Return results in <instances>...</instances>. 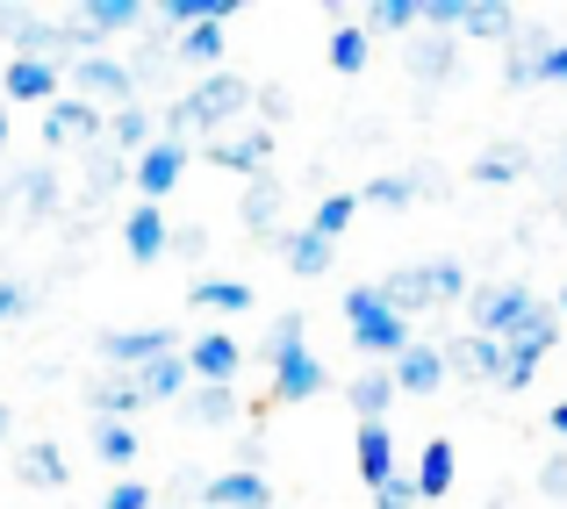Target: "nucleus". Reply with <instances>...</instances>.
<instances>
[{
  "instance_id": "12",
  "label": "nucleus",
  "mask_w": 567,
  "mask_h": 509,
  "mask_svg": "<svg viewBox=\"0 0 567 509\" xmlns=\"http://www.w3.org/2000/svg\"><path fill=\"white\" fill-rule=\"evenodd\" d=\"M65 94V65H37V58H8V72H0V108H51V101Z\"/></svg>"
},
{
  "instance_id": "14",
  "label": "nucleus",
  "mask_w": 567,
  "mask_h": 509,
  "mask_svg": "<svg viewBox=\"0 0 567 509\" xmlns=\"http://www.w3.org/2000/svg\"><path fill=\"white\" fill-rule=\"evenodd\" d=\"M166 245H173V222H166V208H152V201L123 208V251H130L137 266H158V259H166Z\"/></svg>"
},
{
  "instance_id": "7",
  "label": "nucleus",
  "mask_w": 567,
  "mask_h": 509,
  "mask_svg": "<svg viewBox=\"0 0 567 509\" xmlns=\"http://www.w3.org/2000/svg\"><path fill=\"white\" fill-rule=\"evenodd\" d=\"M187 166H194V144L152 137V144H144L137 158H130V187H137L144 201L158 208V201H166V194H173V187H181V179H187Z\"/></svg>"
},
{
  "instance_id": "50",
  "label": "nucleus",
  "mask_w": 567,
  "mask_h": 509,
  "mask_svg": "<svg viewBox=\"0 0 567 509\" xmlns=\"http://www.w3.org/2000/svg\"><path fill=\"white\" fill-rule=\"evenodd\" d=\"M546 430H554V438H567V402H554V416H546Z\"/></svg>"
},
{
  "instance_id": "29",
  "label": "nucleus",
  "mask_w": 567,
  "mask_h": 509,
  "mask_svg": "<svg viewBox=\"0 0 567 509\" xmlns=\"http://www.w3.org/2000/svg\"><path fill=\"white\" fill-rule=\"evenodd\" d=\"M14 474H22L29 488H65V453H58L51 438H37V445H22V459H14Z\"/></svg>"
},
{
  "instance_id": "26",
  "label": "nucleus",
  "mask_w": 567,
  "mask_h": 509,
  "mask_svg": "<svg viewBox=\"0 0 567 509\" xmlns=\"http://www.w3.org/2000/svg\"><path fill=\"white\" fill-rule=\"evenodd\" d=\"M86 402H94L101 424H130V416L144 409V395H137V381H130V373H109V381H94V387H86Z\"/></svg>"
},
{
  "instance_id": "19",
  "label": "nucleus",
  "mask_w": 567,
  "mask_h": 509,
  "mask_svg": "<svg viewBox=\"0 0 567 509\" xmlns=\"http://www.w3.org/2000/svg\"><path fill=\"white\" fill-rule=\"evenodd\" d=\"M208 509H274V488H266V474H216V481L202 488Z\"/></svg>"
},
{
  "instance_id": "38",
  "label": "nucleus",
  "mask_w": 567,
  "mask_h": 509,
  "mask_svg": "<svg viewBox=\"0 0 567 509\" xmlns=\"http://www.w3.org/2000/svg\"><path fill=\"white\" fill-rule=\"evenodd\" d=\"M424 288H431V309H439V302H467V266H460V259H431Z\"/></svg>"
},
{
  "instance_id": "44",
  "label": "nucleus",
  "mask_w": 567,
  "mask_h": 509,
  "mask_svg": "<svg viewBox=\"0 0 567 509\" xmlns=\"http://www.w3.org/2000/svg\"><path fill=\"white\" fill-rule=\"evenodd\" d=\"M101 509H152V488H144V481H130V474H123V481H115L109 496H101Z\"/></svg>"
},
{
  "instance_id": "20",
  "label": "nucleus",
  "mask_w": 567,
  "mask_h": 509,
  "mask_svg": "<svg viewBox=\"0 0 567 509\" xmlns=\"http://www.w3.org/2000/svg\"><path fill=\"white\" fill-rule=\"evenodd\" d=\"M374 294H381L388 309H395L402 323H410V316H424V309H431V288H424V266H395V273H381V280H374Z\"/></svg>"
},
{
  "instance_id": "45",
  "label": "nucleus",
  "mask_w": 567,
  "mask_h": 509,
  "mask_svg": "<svg viewBox=\"0 0 567 509\" xmlns=\"http://www.w3.org/2000/svg\"><path fill=\"white\" fill-rule=\"evenodd\" d=\"M374 509H416V488H410V474H388V481L374 488Z\"/></svg>"
},
{
  "instance_id": "2",
  "label": "nucleus",
  "mask_w": 567,
  "mask_h": 509,
  "mask_svg": "<svg viewBox=\"0 0 567 509\" xmlns=\"http://www.w3.org/2000/svg\"><path fill=\"white\" fill-rule=\"evenodd\" d=\"M309 316H280L274 331H266V366H274V402H317L323 381H331V366H323L317 352H309Z\"/></svg>"
},
{
  "instance_id": "51",
  "label": "nucleus",
  "mask_w": 567,
  "mask_h": 509,
  "mask_svg": "<svg viewBox=\"0 0 567 509\" xmlns=\"http://www.w3.org/2000/svg\"><path fill=\"white\" fill-rule=\"evenodd\" d=\"M554 316H567V280H560V294H554Z\"/></svg>"
},
{
  "instance_id": "16",
  "label": "nucleus",
  "mask_w": 567,
  "mask_h": 509,
  "mask_svg": "<svg viewBox=\"0 0 567 509\" xmlns=\"http://www.w3.org/2000/svg\"><path fill=\"white\" fill-rule=\"evenodd\" d=\"M137 22H144V8H137V0H86V8L72 14V29H80V37L94 43V51H101L109 37H130Z\"/></svg>"
},
{
  "instance_id": "11",
  "label": "nucleus",
  "mask_w": 567,
  "mask_h": 509,
  "mask_svg": "<svg viewBox=\"0 0 567 509\" xmlns=\"http://www.w3.org/2000/svg\"><path fill=\"white\" fill-rule=\"evenodd\" d=\"M445 344H431V337H410L395 359H388V381H395V395H439L445 387Z\"/></svg>"
},
{
  "instance_id": "13",
  "label": "nucleus",
  "mask_w": 567,
  "mask_h": 509,
  "mask_svg": "<svg viewBox=\"0 0 567 509\" xmlns=\"http://www.w3.org/2000/svg\"><path fill=\"white\" fill-rule=\"evenodd\" d=\"M166 352H181V337H173L166 323H144V331H101V359L123 366V373L152 366V359H166Z\"/></svg>"
},
{
  "instance_id": "37",
  "label": "nucleus",
  "mask_w": 567,
  "mask_h": 509,
  "mask_svg": "<svg viewBox=\"0 0 567 509\" xmlns=\"http://www.w3.org/2000/svg\"><path fill=\"white\" fill-rule=\"evenodd\" d=\"M410 72L416 80H453V37H416L410 43Z\"/></svg>"
},
{
  "instance_id": "43",
  "label": "nucleus",
  "mask_w": 567,
  "mask_h": 509,
  "mask_svg": "<svg viewBox=\"0 0 567 509\" xmlns=\"http://www.w3.org/2000/svg\"><path fill=\"white\" fill-rule=\"evenodd\" d=\"M388 29V37H402V29H416V0H374V14H367V37Z\"/></svg>"
},
{
  "instance_id": "5",
  "label": "nucleus",
  "mask_w": 567,
  "mask_h": 509,
  "mask_svg": "<svg viewBox=\"0 0 567 509\" xmlns=\"http://www.w3.org/2000/svg\"><path fill=\"white\" fill-rule=\"evenodd\" d=\"M532 309H539V294L517 288V280H503V288H467V323H474V337L511 344V337L532 323Z\"/></svg>"
},
{
  "instance_id": "46",
  "label": "nucleus",
  "mask_w": 567,
  "mask_h": 509,
  "mask_svg": "<svg viewBox=\"0 0 567 509\" xmlns=\"http://www.w3.org/2000/svg\"><path fill=\"white\" fill-rule=\"evenodd\" d=\"M14 316H29V288L0 273V323H14Z\"/></svg>"
},
{
  "instance_id": "24",
  "label": "nucleus",
  "mask_w": 567,
  "mask_h": 509,
  "mask_svg": "<svg viewBox=\"0 0 567 509\" xmlns=\"http://www.w3.org/2000/svg\"><path fill=\"white\" fill-rule=\"evenodd\" d=\"M237 222H245L251 237H274V230H280V179H274V173H259V179L245 187V201H237Z\"/></svg>"
},
{
  "instance_id": "36",
  "label": "nucleus",
  "mask_w": 567,
  "mask_h": 509,
  "mask_svg": "<svg viewBox=\"0 0 567 509\" xmlns=\"http://www.w3.org/2000/svg\"><path fill=\"white\" fill-rule=\"evenodd\" d=\"M410 201H416V179L410 173H374V179H367V194H360V208H388V216L410 208Z\"/></svg>"
},
{
  "instance_id": "22",
  "label": "nucleus",
  "mask_w": 567,
  "mask_h": 509,
  "mask_svg": "<svg viewBox=\"0 0 567 509\" xmlns=\"http://www.w3.org/2000/svg\"><path fill=\"white\" fill-rule=\"evenodd\" d=\"M187 302L208 309V316H245V309H251V288H245V280H230V273H202L187 288Z\"/></svg>"
},
{
  "instance_id": "28",
  "label": "nucleus",
  "mask_w": 567,
  "mask_h": 509,
  "mask_svg": "<svg viewBox=\"0 0 567 509\" xmlns=\"http://www.w3.org/2000/svg\"><path fill=\"white\" fill-rule=\"evenodd\" d=\"M346 402H352V416H360V424H388V409H395V381H388V366L360 373V381L346 387Z\"/></svg>"
},
{
  "instance_id": "9",
  "label": "nucleus",
  "mask_w": 567,
  "mask_h": 509,
  "mask_svg": "<svg viewBox=\"0 0 567 509\" xmlns=\"http://www.w3.org/2000/svg\"><path fill=\"white\" fill-rule=\"evenodd\" d=\"M101 123H109V115L86 108L80 94H58L51 108H43V144H51V152H94V144H101Z\"/></svg>"
},
{
  "instance_id": "6",
  "label": "nucleus",
  "mask_w": 567,
  "mask_h": 509,
  "mask_svg": "<svg viewBox=\"0 0 567 509\" xmlns=\"http://www.w3.org/2000/svg\"><path fill=\"white\" fill-rule=\"evenodd\" d=\"M65 94H80L86 108H101V115H115V108H130V101H137V80H130L123 58L86 51V58H72V86H65Z\"/></svg>"
},
{
  "instance_id": "53",
  "label": "nucleus",
  "mask_w": 567,
  "mask_h": 509,
  "mask_svg": "<svg viewBox=\"0 0 567 509\" xmlns=\"http://www.w3.org/2000/svg\"><path fill=\"white\" fill-rule=\"evenodd\" d=\"M0 445H8V402H0Z\"/></svg>"
},
{
  "instance_id": "32",
  "label": "nucleus",
  "mask_w": 567,
  "mask_h": 509,
  "mask_svg": "<svg viewBox=\"0 0 567 509\" xmlns=\"http://www.w3.org/2000/svg\"><path fill=\"white\" fill-rule=\"evenodd\" d=\"M525 166H532V152H525V144H496V152H482L467 173L482 179V187H511V179H525Z\"/></svg>"
},
{
  "instance_id": "15",
  "label": "nucleus",
  "mask_w": 567,
  "mask_h": 509,
  "mask_svg": "<svg viewBox=\"0 0 567 509\" xmlns=\"http://www.w3.org/2000/svg\"><path fill=\"white\" fill-rule=\"evenodd\" d=\"M352 467H360V481H367V488H381L388 474H402V459H395V430H388V424H360V430H352Z\"/></svg>"
},
{
  "instance_id": "48",
  "label": "nucleus",
  "mask_w": 567,
  "mask_h": 509,
  "mask_svg": "<svg viewBox=\"0 0 567 509\" xmlns=\"http://www.w3.org/2000/svg\"><path fill=\"white\" fill-rule=\"evenodd\" d=\"M251 108L266 115V129H274L280 115H288V94H280V86H251Z\"/></svg>"
},
{
  "instance_id": "54",
  "label": "nucleus",
  "mask_w": 567,
  "mask_h": 509,
  "mask_svg": "<svg viewBox=\"0 0 567 509\" xmlns=\"http://www.w3.org/2000/svg\"><path fill=\"white\" fill-rule=\"evenodd\" d=\"M488 509H503V502H488Z\"/></svg>"
},
{
  "instance_id": "42",
  "label": "nucleus",
  "mask_w": 567,
  "mask_h": 509,
  "mask_svg": "<svg viewBox=\"0 0 567 509\" xmlns=\"http://www.w3.org/2000/svg\"><path fill=\"white\" fill-rule=\"evenodd\" d=\"M86 158H94V173H86V194H94V201H101V194H115V187L130 179V158H115L109 144H94Z\"/></svg>"
},
{
  "instance_id": "49",
  "label": "nucleus",
  "mask_w": 567,
  "mask_h": 509,
  "mask_svg": "<svg viewBox=\"0 0 567 509\" xmlns=\"http://www.w3.org/2000/svg\"><path fill=\"white\" fill-rule=\"evenodd\" d=\"M539 80H546V86H567V43H546V58H539Z\"/></svg>"
},
{
  "instance_id": "17",
  "label": "nucleus",
  "mask_w": 567,
  "mask_h": 509,
  "mask_svg": "<svg viewBox=\"0 0 567 509\" xmlns=\"http://www.w3.org/2000/svg\"><path fill=\"white\" fill-rule=\"evenodd\" d=\"M453 474H460V453H453V438H431L424 453H416V467H410V488H416V502H439V496H453Z\"/></svg>"
},
{
  "instance_id": "3",
  "label": "nucleus",
  "mask_w": 567,
  "mask_h": 509,
  "mask_svg": "<svg viewBox=\"0 0 567 509\" xmlns=\"http://www.w3.org/2000/svg\"><path fill=\"white\" fill-rule=\"evenodd\" d=\"M0 37H8L14 58H37V65H58V58H86V51H94L72 22H43V14H29V8H0Z\"/></svg>"
},
{
  "instance_id": "34",
  "label": "nucleus",
  "mask_w": 567,
  "mask_h": 509,
  "mask_svg": "<svg viewBox=\"0 0 567 509\" xmlns=\"http://www.w3.org/2000/svg\"><path fill=\"white\" fill-rule=\"evenodd\" d=\"M158 14H166V29L181 37V29H202V22H216V29H223V22L237 14V0H166Z\"/></svg>"
},
{
  "instance_id": "35",
  "label": "nucleus",
  "mask_w": 567,
  "mask_h": 509,
  "mask_svg": "<svg viewBox=\"0 0 567 509\" xmlns=\"http://www.w3.org/2000/svg\"><path fill=\"white\" fill-rule=\"evenodd\" d=\"M546 43H554V37H539V29L511 37V72H503V80H511L517 94H532V86H539V58H546Z\"/></svg>"
},
{
  "instance_id": "1",
  "label": "nucleus",
  "mask_w": 567,
  "mask_h": 509,
  "mask_svg": "<svg viewBox=\"0 0 567 509\" xmlns=\"http://www.w3.org/2000/svg\"><path fill=\"white\" fill-rule=\"evenodd\" d=\"M251 108V80L245 72H202L181 101H166V137L187 144V137H223L237 115Z\"/></svg>"
},
{
  "instance_id": "25",
  "label": "nucleus",
  "mask_w": 567,
  "mask_h": 509,
  "mask_svg": "<svg viewBox=\"0 0 567 509\" xmlns=\"http://www.w3.org/2000/svg\"><path fill=\"white\" fill-rule=\"evenodd\" d=\"M130 381H137V395L144 402H181L187 395V359L181 352H166V359H152V366H137V373H130Z\"/></svg>"
},
{
  "instance_id": "8",
  "label": "nucleus",
  "mask_w": 567,
  "mask_h": 509,
  "mask_svg": "<svg viewBox=\"0 0 567 509\" xmlns=\"http://www.w3.org/2000/svg\"><path fill=\"white\" fill-rule=\"evenodd\" d=\"M181 359L194 387H237V373H245V344L230 331H202L194 344H181Z\"/></svg>"
},
{
  "instance_id": "41",
  "label": "nucleus",
  "mask_w": 567,
  "mask_h": 509,
  "mask_svg": "<svg viewBox=\"0 0 567 509\" xmlns=\"http://www.w3.org/2000/svg\"><path fill=\"white\" fill-rule=\"evenodd\" d=\"M14 194L29 201V216H51V208H58V173H51V166H29V173H14Z\"/></svg>"
},
{
  "instance_id": "4",
  "label": "nucleus",
  "mask_w": 567,
  "mask_h": 509,
  "mask_svg": "<svg viewBox=\"0 0 567 509\" xmlns=\"http://www.w3.org/2000/svg\"><path fill=\"white\" fill-rule=\"evenodd\" d=\"M346 323H352V344H360L367 359H381V366H388V359H395L402 344L416 337V331H410V323H402L395 309L381 302L374 288H346Z\"/></svg>"
},
{
  "instance_id": "27",
  "label": "nucleus",
  "mask_w": 567,
  "mask_h": 509,
  "mask_svg": "<svg viewBox=\"0 0 567 509\" xmlns=\"http://www.w3.org/2000/svg\"><path fill=\"white\" fill-rule=\"evenodd\" d=\"M280 251H288V273H302V280H323L338 266V245H323L317 230H288V237H280Z\"/></svg>"
},
{
  "instance_id": "33",
  "label": "nucleus",
  "mask_w": 567,
  "mask_h": 509,
  "mask_svg": "<svg viewBox=\"0 0 567 509\" xmlns=\"http://www.w3.org/2000/svg\"><path fill=\"white\" fill-rule=\"evenodd\" d=\"M352 216H360V194H323V201L309 208V222H302V230H317L323 245H338V237L352 230Z\"/></svg>"
},
{
  "instance_id": "52",
  "label": "nucleus",
  "mask_w": 567,
  "mask_h": 509,
  "mask_svg": "<svg viewBox=\"0 0 567 509\" xmlns=\"http://www.w3.org/2000/svg\"><path fill=\"white\" fill-rule=\"evenodd\" d=\"M0 152H8V108H0Z\"/></svg>"
},
{
  "instance_id": "40",
  "label": "nucleus",
  "mask_w": 567,
  "mask_h": 509,
  "mask_svg": "<svg viewBox=\"0 0 567 509\" xmlns=\"http://www.w3.org/2000/svg\"><path fill=\"white\" fill-rule=\"evenodd\" d=\"M137 430H130V424H101L94 430V459H101V467H130V459H137Z\"/></svg>"
},
{
  "instance_id": "47",
  "label": "nucleus",
  "mask_w": 567,
  "mask_h": 509,
  "mask_svg": "<svg viewBox=\"0 0 567 509\" xmlns=\"http://www.w3.org/2000/svg\"><path fill=\"white\" fill-rule=\"evenodd\" d=\"M539 496H554V502H567V453H554L539 467Z\"/></svg>"
},
{
  "instance_id": "18",
  "label": "nucleus",
  "mask_w": 567,
  "mask_h": 509,
  "mask_svg": "<svg viewBox=\"0 0 567 509\" xmlns=\"http://www.w3.org/2000/svg\"><path fill=\"white\" fill-rule=\"evenodd\" d=\"M445 366H460V373H474V381H496V387H503V373H511V344L467 331L460 344H445Z\"/></svg>"
},
{
  "instance_id": "10",
  "label": "nucleus",
  "mask_w": 567,
  "mask_h": 509,
  "mask_svg": "<svg viewBox=\"0 0 567 509\" xmlns=\"http://www.w3.org/2000/svg\"><path fill=\"white\" fill-rule=\"evenodd\" d=\"M202 158L216 173H237V179H259L274 166V129H223V137L202 144Z\"/></svg>"
},
{
  "instance_id": "21",
  "label": "nucleus",
  "mask_w": 567,
  "mask_h": 509,
  "mask_svg": "<svg viewBox=\"0 0 567 509\" xmlns=\"http://www.w3.org/2000/svg\"><path fill=\"white\" fill-rule=\"evenodd\" d=\"M101 144H109L115 158H137L144 144H152V108H144V101H130V108H115L109 123H101Z\"/></svg>"
},
{
  "instance_id": "30",
  "label": "nucleus",
  "mask_w": 567,
  "mask_h": 509,
  "mask_svg": "<svg viewBox=\"0 0 567 509\" xmlns=\"http://www.w3.org/2000/svg\"><path fill=\"white\" fill-rule=\"evenodd\" d=\"M460 29H467V37H488V43H511L517 14L503 8V0H467V8H460Z\"/></svg>"
},
{
  "instance_id": "39",
  "label": "nucleus",
  "mask_w": 567,
  "mask_h": 509,
  "mask_svg": "<svg viewBox=\"0 0 567 509\" xmlns=\"http://www.w3.org/2000/svg\"><path fill=\"white\" fill-rule=\"evenodd\" d=\"M181 402H187L194 424H230L237 416V387H194V395H181Z\"/></svg>"
},
{
  "instance_id": "23",
  "label": "nucleus",
  "mask_w": 567,
  "mask_h": 509,
  "mask_svg": "<svg viewBox=\"0 0 567 509\" xmlns=\"http://www.w3.org/2000/svg\"><path fill=\"white\" fill-rule=\"evenodd\" d=\"M223 51H230V37H223L216 22L181 29V37H173V65H194V72H223Z\"/></svg>"
},
{
  "instance_id": "31",
  "label": "nucleus",
  "mask_w": 567,
  "mask_h": 509,
  "mask_svg": "<svg viewBox=\"0 0 567 509\" xmlns=\"http://www.w3.org/2000/svg\"><path fill=\"white\" fill-rule=\"evenodd\" d=\"M367 58H374V37H367L360 22H338L331 29V72H346V80H360Z\"/></svg>"
}]
</instances>
